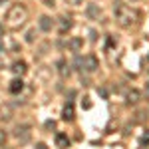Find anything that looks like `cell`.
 <instances>
[{
    "label": "cell",
    "mask_w": 149,
    "mask_h": 149,
    "mask_svg": "<svg viewBox=\"0 0 149 149\" xmlns=\"http://www.w3.org/2000/svg\"><path fill=\"white\" fill-rule=\"evenodd\" d=\"M26 18H28L26 6L24 4H14L10 10H8V14H6V26L8 28H20L26 22Z\"/></svg>",
    "instance_id": "obj_1"
},
{
    "label": "cell",
    "mask_w": 149,
    "mask_h": 149,
    "mask_svg": "<svg viewBox=\"0 0 149 149\" xmlns=\"http://www.w3.org/2000/svg\"><path fill=\"white\" fill-rule=\"evenodd\" d=\"M81 66L88 70V72H93V70L100 68V62H97V58H95V56H86L84 60H81ZM84 68H81V70H84Z\"/></svg>",
    "instance_id": "obj_2"
},
{
    "label": "cell",
    "mask_w": 149,
    "mask_h": 149,
    "mask_svg": "<svg viewBox=\"0 0 149 149\" xmlns=\"http://www.w3.org/2000/svg\"><path fill=\"white\" fill-rule=\"evenodd\" d=\"M133 16H135V14H131V12L125 10V8H117V18L121 20V24H123V26H127L129 22H133V20H131Z\"/></svg>",
    "instance_id": "obj_3"
},
{
    "label": "cell",
    "mask_w": 149,
    "mask_h": 149,
    "mask_svg": "<svg viewBox=\"0 0 149 149\" xmlns=\"http://www.w3.org/2000/svg\"><path fill=\"white\" fill-rule=\"evenodd\" d=\"M40 30H44V32H50L52 28H54V20L50 18V16H40Z\"/></svg>",
    "instance_id": "obj_4"
},
{
    "label": "cell",
    "mask_w": 149,
    "mask_h": 149,
    "mask_svg": "<svg viewBox=\"0 0 149 149\" xmlns=\"http://www.w3.org/2000/svg\"><path fill=\"white\" fill-rule=\"evenodd\" d=\"M74 113H76V111H74V105H72V103H66L64 109H62V117H64V121H72V119H74Z\"/></svg>",
    "instance_id": "obj_5"
},
{
    "label": "cell",
    "mask_w": 149,
    "mask_h": 149,
    "mask_svg": "<svg viewBox=\"0 0 149 149\" xmlns=\"http://www.w3.org/2000/svg\"><path fill=\"white\" fill-rule=\"evenodd\" d=\"M24 88V81L20 80V78H16V80L10 81V86H8V90H10V93H20Z\"/></svg>",
    "instance_id": "obj_6"
},
{
    "label": "cell",
    "mask_w": 149,
    "mask_h": 149,
    "mask_svg": "<svg viewBox=\"0 0 149 149\" xmlns=\"http://www.w3.org/2000/svg\"><path fill=\"white\" fill-rule=\"evenodd\" d=\"M12 72H14V74H16V76H22L24 72H26V62H14V64H12Z\"/></svg>",
    "instance_id": "obj_7"
},
{
    "label": "cell",
    "mask_w": 149,
    "mask_h": 149,
    "mask_svg": "<svg viewBox=\"0 0 149 149\" xmlns=\"http://www.w3.org/2000/svg\"><path fill=\"white\" fill-rule=\"evenodd\" d=\"M56 145H58V147H70V139H68V135H64V133H58V135H56Z\"/></svg>",
    "instance_id": "obj_8"
},
{
    "label": "cell",
    "mask_w": 149,
    "mask_h": 149,
    "mask_svg": "<svg viewBox=\"0 0 149 149\" xmlns=\"http://www.w3.org/2000/svg\"><path fill=\"white\" fill-rule=\"evenodd\" d=\"M139 100H141V93H139L137 90H131V92L127 93V102L129 103H137Z\"/></svg>",
    "instance_id": "obj_9"
},
{
    "label": "cell",
    "mask_w": 149,
    "mask_h": 149,
    "mask_svg": "<svg viewBox=\"0 0 149 149\" xmlns=\"http://www.w3.org/2000/svg\"><path fill=\"white\" fill-rule=\"evenodd\" d=\"M139 145L141 147H145V145H149V131H145L141 137H139Z\"/></svg>",
    "instance_id": "obj_10"
},
{
    "label": "cell",
    "mask_w": 149,
    "mask_h": 149,
    "mask_svg": "<svg viewBox=\"0 0 149 149\" xmlns=\"http://www.w3.org/2000/svg\"><path fill=\"white\" fill-rule=\"evenodd\" d=\"M70 48H72V50H80L81 48V40L80 38H74V40L70 42Z\"/></svg>",
    "instance_id": "obj_11"
},
{
    "label": "cell",
    "mask_w": 149,
    "mask_h": 149,
    "mask_svg": "<svg viewBox=\"0 0 149 149\" xmlns=\"http://www.w3.org/2000/svg\"><path fill=\"white\" fill-rule=\"evenodd\" d=\"M70 28H72V20L70 18H62V32H66Z\"/></svg>",
    "instance_id": "obj_12"
},
{
    "label": "cell",
    "mask_w": 149,
    "mask_h": 149,
    "mask_svg": "<svg viewBox=\"0 0 149 149\" xmlns=\"http://www.w3.org/2000/svg\"><path fill=\"white\" fill-rule=\"evenodd\" d=\"M6 131H2V129H0V145H4V143H6Z\"/></svg>",
    "instance_id": "obj_13"
},
{
    "label": "cell",
    "mask_w": 149,
    "mask_h": 149,
    "mask_svg": "<svg viewBox=\"0 0 149 149\" xmlns=\"http://www.w3.org/2000/svg\"><path fill=\"white\" fill-rule=\"evenodd\" d=\"M34 30H30V32H28V34H26V42H34Z\"/></svg>",
    "instance_id": "obj_14"
},
{
    "label": "cell",
    "mask_w": 149,
    "mask_h": 149,
    "mask_svg": "<svg viewBox=\"0 0 149 149\" xmlns=\"http://www.w3.org/2000/svg\"><path fill=\"white\" fill-rule=\"evenodd\" d=\"M88 14H90V16H97V10H95V6H90V8H88Z\"/></svg>",
    "instance_id": "obj_15"
},
{
    "label": "cell",
    "mask_w": 149,
    "mask_h": 149,
    "mask_svg": "<svg viewBox=\"0 0 149 149\" xmlns=\"http://www.w3.org/2000/svg\"><path fill=\"white\" fill-rule=\"evenodd\" d=\"M44 4H46V6H50V8H52V6H54V0H44Z\"/></svg>",
    "instance_id": "obj_16"
},
{
    "label": "cell",
    "mask_w": 149,
    "mask_h": 149,
    "mask_svg": "<svg viewBox=\"0 0 149 149\" xmlns=\"http://www.w3.org/2000/svg\"><path fill=\"white\" fill-rule=\"evenodd\" d=\"M2 36H4V26L0 24V38H2Z\"/></svg>",
    "instance_id": "obj_17"
},
{
    "label": "cell",
    "mask_w": 149,
    "mask_h": 149,
    "mask_svg": "<svg viewBox=\"0 0 149 149\" xmlns=\"http://www.w3.org/2000/svg\"><path fill=\"white\" fill-rule=\"evenodd\" d=\"M68 2H72V4H80V0H68Z\"/></svg>",
    "instance_id": "obj_18"
},
{
    "label": "cell",
    "mask_w": 149,
    "mask_h": 149,
    "mask_svg": "<svg viewBox=\"0 0 149 149\" xmlns=\"http://www.w3.org/2000/svg\"><path fill=\"white\" fill-rule=\"evenodd\" d=\"M2 50H4V48H2V44H0V54H2Z\"/></svg>",
    "instance_id": "obj_19"
}]
</instances>
